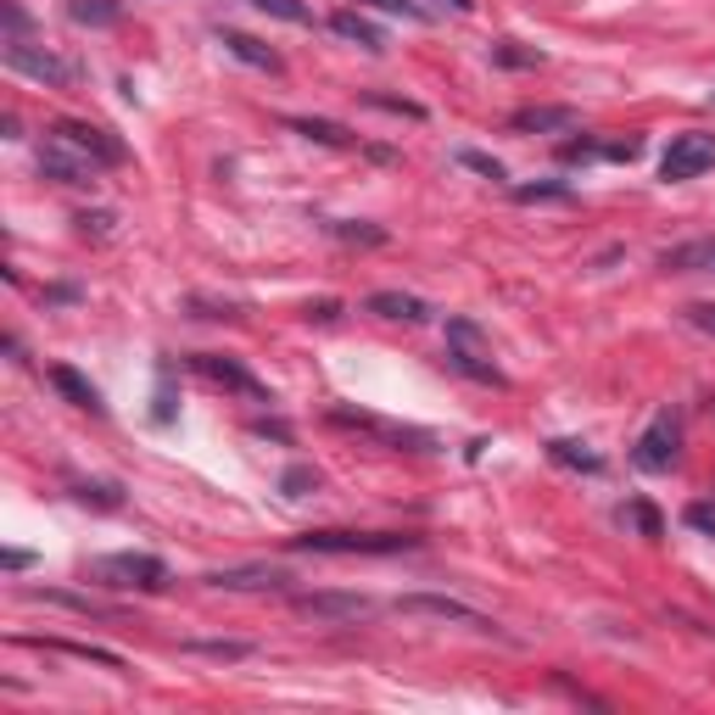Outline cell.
<instances>
[{"instance_id": "obj_1", "label": "cell", "mask_w": 715, "mask_h": 715, "mask_svg": "<svg viewBox=\"0 0 715 715\" xmlns=\"http://www.w3.org/2000/svg\"><path fill=\"white\" fill-rule=\"evenodd\" d=\"M286 548L291 553H330V560H352V553H414L419 537H409V531H302Z\"/></svg>"}, {"instance_id": "obj_2", "label": "cell", "mask_w": 715, "mask_h": 715, "mask_svg": "<svg viewBox=\"0 0 715 715\" xmlns=\"http://www.w3.org/2000/svg\"><path fill=\"white\" fill-rule=\"evenodd\" d=\"M85 576L112 592H163L168 587V565L156 553H101V560L85 565Z\"/></svg>"}, {"instance_id": "obj_3", "label": "cell", "mask_w": 715, "mask_h": 715, "mask_svg": "<svg viewBox=\"0 0 715 715\" xmlns=\"http://www.w3.org/2000/svg\"><path fill=\"white\" fill-rule=\"evenodd\" d=\"M39 174H46L51 185H67V190H90L101 179V163L90 151H78L67 135H46V146H39Z\"/></svg>"}, {"instance_id": "obj_4", "label": "cell", "mask_w": 715, "mask_h": 715, "mask_svg": "<svg viewBox=\"0 0 715 715\" xmlns=\"http://www.w3.org/2000/svg\"><path fill=\"white\" fill-rule=\"evenodd\" d=\"M677 459H682V419L670 414V409H660L649 419V430L638 436V448H631V464L649 469V475H665Z\"/></svg>"}, {"instance_id": "obj_5", "label": "cell", "mask_w": 715, "mask_h": 715, "mask_svg": "<svg viewBox=\"0 0 715 715\" xmlns=\"http://www.w3.org/2000/svg\"><path fill=\"white\" fill-rule=\"evenodd\" d=\"M397 615H425V620H448V626H469V631H498V620L492 615H481V610H469V604H459V599H442V592H403V599L391 604Z\"/></svg>"}, {"instance_id": "obj_6", "label": "cell", "mask_w": 715, "mask_h": 715, "mask_svg": "<svg viewBox=\"0 0 715 715\" xmlns=\"http://www.w3.org/2000/svg\"><path fill=\"white\" fill-rule=\"evenodd\" d=\"M704 168H715V135H704V129L677 135V140H670V151L660 156V179H670V185L699 179Z\"/></svg>"}, {"instance_id": "obj_7", "label": "cell", "mask_w": 715, "mask_h": 715, "mask_svg": "<svg viewBox=\"0 0 715 715\" xmlns=\"http://www.w3.org/2000/svg\"><path fill=\"white\" fill-rule=\"evenodd\" d=\"M190 369L202 375L208 386L241 391V397H252V403H274V397H268V386H263L252 369H241V364H235V358H224V352H190Z\"/></svg>"}, {"instance_id": "obj_8", "label": "cell", "mask_w": 715, "mask_h": 715, "mask_svg": "<svg viewBox=\"0 0 715 715\" xmlns=\"http://www.w3.org/2000/svg\"><path fill=\"white\" fill-rule=\"evenodd\" d=\"M330 425H341V430H364V436H375V442H386V448H414V453H430V448H436V436H430V430L386 425V419H375V414H352V409H330Z\"/></svg>"}, {"instance_id": "obj_9", "label": "cell", "mask_w": 715, "mask_h": 715, "mask_svg": "<svg viewBox=\"0 0 715 715\" xmlns=\"http://www.w3.org/2000/svg\"><path fill=\"white\" fill-rule=\"evenodd\" d=\"M7 67H12V73L39 78V85H51V90H67L73 78H78V67H73V62H62L57 51H34L28 39H7Z\"/></svg>"}, {"instance_id": "obj_10", "label": "cell", "mask_w": 715, "mask_h": 715, "mask_svg": "<svg viewBox=\"0 0 715 715\" xmlns=\"http://www.w3.org/2000/svg\"><path fill=\"white\" fill-rule=\"evenodd\" d=\"M291 610H297V615H313V620L347 626V620H364L375 604L364 599V592H291Z\"/></svg>"}, {"instance_id": "obj_11", "label": "cell", "mask_w": 715, "mask_h": 715, "mask_svg": "<svg viewBox=\"0 0 715 715\" xmlns=\"http://www.w3.org/2000/svg\"><path fill=\"white\" fill-rule=\"evenodd\" d=\"M202 581L218 592H280L291 576L280 565H229V570H208Z\"/></svg>"}, {"instance_id": "obj_12", "label": "cell", "mask_w": 715, "mask_h": 715, "mask_svg": "<svg viewBox=\"0 0 715 715\" xmlns=\"http://www.w3.org/2000/svg\"><path fill=\"white\" fill-rule=\"evenodd\" d=\"M364 313H375V319H391V325H430L436 308L414 291H375L364 297Z\"/></svg>"}, {"instance_id": "obj_13", "label": "cell", "mask_w": 715, "mask_h": 715, "mask_svg": "<svg viewBox=\"0 0 715 715\" xmlns=\"http://www.w3.org/2000/svg\"><path fill=\"white\" fill-rule=\"evenodd\" d=\"M57 135H67L78 151H90L101 168H117V163H129V151L124 140H117L112 129H96V124H57Z\"/></svg>"}, {"instance_id": "obj_14", "label": "cell", "mask_w": 715, "mask_h": 715, "mask_svg": "<svg viewBox=\"0 0 715 715\" xmlns=\"http://www.w3.org/2000/svg\"><path fill=\"white\" fill-rule=\"evenodd\" d=\"M576 124H581L576 106H520V112L509 117L514 135H570Z\"/></svg>"}, {"instance_id": "obj_15", "label": "cell", "mask_w": 715, "mask_h": 715, "mask_svg": "<svg viewBox=\"0 0 715 715\" xmlns=\"http://www.w3.org/2000/svg\"><path fill=\"white\" fill-rule=\"evenodd\" d=\"M218 46L235 57V62H247V67H258V73H286V57L274 51V46H263V39H252V34H241V28H224L218 34Z\"/></svg>"}, {"instance_id": "obj_16", "label": "cell", "mask_w": 715, "mask_h": 715, "mask_svg": "<svg viewBox=\"0 0 715 715\" xmlns=\"http://www.w3.org/2000/svg\"><path fill=\"white\" fill-rule=\"evenodd\" d=\"M442 358H448V369H459L464 380H481V386H498V391L509 386V380H503V369L492 364V352H475V347H448Z\"/></svg>"}, {"instance_id": "obj_17", "label": "cell", "mask_w": 715, "mask_h": 715, "mask_svg": "<svg viewBox=\"0 0 715 715\" xmlns=\"http://www.w3.org/2000/svg\"><path fill=\"white\" fill-rule=\"evenodd\" d=\"M665 274H715V241H688V247H665L660 252Z\"/></svg>"}, {"instance_id": "obj_18", "label": "cell", "mask_w": 715, "mask_h": 715, "mask_svg": "<svg viewBox=\"0 0 715 715\" xmlns=\"http://www.w3.org/2000/svg\"><path fill=\"white\" fill-rule=\"evenodd\" d=\"M330 28L347 39V46H364L369 57H380V51H386V34H380L364 12H336V17H330Z\"/></svg>"}, {"instance_id": "obj_19", "label": "cell", "mask_w": 715, "mask_h": 715, "mask_svg": "<svg viewBox=\"0 0 715 715\" xmlns=\"http://www.w3.org/2000/svg\"><path fill=\"white\" fill-rule=\"evenodd\" d=\"M51 386H57V391L67 397V403H73V409H90V414H106V403H101V391H96V386H90L85 375H78V369H67V364H57V369H51Z\"/></svg>"}, {"instance_id": "obj_20", "label": "cell", "mask_w": 715, "mask_h": 715, "mask_svg": "<svg viewBox=\"0 0 715 715\" xmlns=\"http://www.w3.org/2000/svg\"><path fill=\"white\" fill-rule=\"evenodd\" d=\"M286 129L302 135V140H319V146H352L358 140L347 124H336V117H286Z\"/></svg>"}, {"instance_id": "obj_21", "label": "cell", "mask_w": 715, "mask_h": 715, "mask_svg": "<svg viewBox=\"0 0 715 715\" xmlns=\"http://www.w3.org/2000/svg\"><path fill=\"white\" fill-rule=\"evenodd\" d=\"M548 459L565 464V469H581V475H604V459L592 453L587 442H570V436H553V442H548Z\"/></svg>"}, {"instance_id": "obj_22", "label": "cell", "mask_w": 715, "mask_h": 715, "mask_svg": "<svg viewBox=\"0 0 715 715\" xmlns=\"http://www.w3.org/2000/svg\"><path fill=\"white\" fill-rule=\"evenodd\" d=\"M67 17L78 28H112L124 17V7H117V0H67Z\"/></svg>"}, {"instance_id": "obj_23", "label": "cell", "mask_w": 715, "mask_h": 715, "mask_svg": "<svg viewBox=\"0 0 715 715\" xmlns=\"http://www.w3.org/2000/svg\"><path fill=\"white\" fill-rule=\"evenodd\" d=\"M39 649H51V654H73V660H90V665H106V670H124V654H112V649H96V643H67V638H46Z\"/></svg>"}, {"instance_id": "obj_24", "label": "cell", "mask_w": 715, "mask_h": 715, "mask_svg": "<svg viewBox=\"0 0 715 715\" xmlns=\"http://www.w3.org/2000/svg\"><path fill=\"white\" fill-rule=\"evenodd\" d=\"M185 654H208V660H252L258 649L241 643V638H190Z\"/></svg>"}, {"instance_id": "obj_25", "label": "cell", "mask_w": 715, "mask_h": 715, "mask_svg": "<svg viewBox=\"0 0 715 715\" xmlns=\"http://www.w3.org/2000/svg\"><path fill=\"white\" fill-rule=\"evenodd\" d=\"M325 229L336 235V241H347V247H386V241H391L380 224H347V218H330Z\"/></svg>"}, {"instance_id": "obj_26", "label": "cell", "mask_w": 715, "mask_h": 715, "mask_svg": "<svg viewBox=\"0 0 715 715\" xmlns=\"http://www.w3.org/2000/svg\"><path fill=\"white\" fill-rule=\"evenodd\" d=\"M28 599H46V604H62V610H73V615H112V610H101L96 599H85V592H57V587H28Z\"/></svg>"}, {"instance_id": "obj_27", "label": "cell", "mask_w": 715, "mask_h": 715, "mask_svg": "<svg viewBox=\"0 0 715 715\" xmlns=\"http://www.w3.org/2000/svg\"><path fill=\"white\" fill-rule=\"evenodd\" d=\"M514 202H520V208H531V202H570V185H560V179L514 185Z\"/></svg>"}, {"instance_id": "obj_28", "label": "cell", "mask_w": 715, "mask_h": 715, "mask_svg": "<svg viewBox=\"0 0 715 715\" xmlns=\"http://www.w3.org/2000/svg\"><path fill=\"white\" fill-rule=\"evenodd\" d=\"M252 7L268 12V17H280V23H297V28L313 23V7H308V0H252Z\"/></svg>"}, {"instance_id": "obj_29", "label": "cell", "mask_w": 715, "mask_h": 715, "mask_svg": "<svg viewBox=\"0 0 715 715\" xmlns=\"http://www.w3.org/2000/svg\"><path fill=\"white\" fill-rule=\"evenodd\" d=\"M364 106H375V112H391V117H414V124H425V106H419V101H403V96L364 90Z\"/></svg>"}, {"instance_id": "obj_30", "label": "cell", "mask_w": 715, "mask_h": 715, "mask_svg": "<svg viewBox=\"0 0 715 715\" xmlns=\"http://www.w3.org/2000/svg\"><path fill=\"white\" fill-rule=\"evenodd\" d=\"M73 498H78V503H96V509H117V503H124V487H112V481H78Z\"/></svg>"}, {"instance_id": "obj_31", "label": "cell", "mask_w": 715, "mask_h": 715, "mask_svg": "<svg viewBox=\"0 0 715 715\" xmlns=\"http://www.w3.org/2000/svg\"><path fill=\"white\" fill-rule=\"evenodd\" d=\"M313 487H319V469H313V464H291V469L280 475V492H286V498H308Z\"/></svg>"}, {"instance_id": "obj_32", "label": "cell", "mask_w": 715, "mask_h": 715, "mask_svg": "<svg viewBox=\"0 0 715 715\" xmlns=\"http://www.w3.org/2000/svg\"><path fill=\"white\" fill-rule=\"evenodd\" d=\"M682 520H688L699 537H710V542H715V498H699V503H688V509H682Z\"/></svg>"}, {"instance_id": "obj_33", "label": "cell", "mask_w": 715, "mask_h": 715, "mask_svg": "<svg viewBox=\"0 0 715 715\" xmlns=\"http://www.w3.org/2000/svg\"><path fill=\"white\" fill-rule=\"evenodd\" d=\"M459 163L469 174H481V179H509V168L498 163V156H487V151H459Z\"/></svg>"}, {"instance_id": "obj_34", "label": "cell", "mask_w": 715, "mask_h": 715, "mask_svg": "<svg viewBox=\"0 0 715 715\" xmlns=\"http://www.w3.org/2000/svg\"><path fill=\"white\" fill-rule=\"evenodd\" d=\"M492 62L498 67H542V51H520V46L503 39V46H492Z\"/></svg>"}, {"instance_id": "obj_35", "label": "cell", "mask_w": 715, "mask_h": 715, "mask_svg": "<svg viewBox=\"0 0 715 715\" xmlns=\"http://www.w3.org/2000/svg\"><path fill=\"white\" fill-rule=\"evenodd\" d=\"M626 520L638 526L643 537H665V526H660V514L649 509V503H626Z\"/></svg>"}, {"instance_id": "obj_36", "label": "cell", "mask_w": 715, "mask_h": 715, "mask_svg": "<svg viewBox=\"0 0 715 715\" xmlns=\"http://www.w3.org/2000/svg\"><path fill=\"white\" fill-rule=\"evenodd\" d=\"M369 7H380V12H397V17H409V23H430V12L419 7V0H369Z\"/></svg>"}, {"instance_id": "obj_37", "label": "cell", "mask_w": 715, "mask_h": 715, "mask_svg": "<svg viewBox=\"0 0 715 715\" xmlns=\"http://www.w3.org/2000/svg\"><path fill=\"white\" fill-rule=\"evenodd\" d=\"M682 319H688L693 330L715 336V302H688V308H682Z\"/></svg>"}, {"instance_id": "obj_38", "label": "cell", "mask_w": 715, "mask_h": 715, "mask_svg": "<svg viewBox=\"0 0 715 715\" xmlns=\"http://www.w3.org/2000/svg\"><path fill=\"white\" fill-rule=\"evenodd\" d=\"M604 156H615V163H631V156H643V135H626V140H610Z\"/></svg>"}, {"instance_id": "obj_39", "label": "cell", "mask_w": 715, "mask_h": 715, "mask_svg": "<svg viewBox=\"0 0 715 715\" xmlns=\"http://www.w3.org/2000/svg\"><path fill=\"white\" fill-rule=\"evenodd\" d=\"M151 419H156V425H174V386H168V375H163V386H156V409H151Z\"/></svg>"}, {"instance_id": "obj_40", "label": "cell", "mask_w": 715, "mask_h": 715, "mask_svg": "<svg viewBox=\"0 0 715 715\" xmlns=\"http://www.w3.org/2000/svg\"><path fill=\"white\" fill-rule=\"evenodd\" d=\"M308 319H319V325L341 319V302H336V297H319V302H308Z\"/></svg>"}, {"instance_id": "obj_41", "label": "cell", "mask_w": 715, "mask_h": 715, "mask_svg": "<svg viewBox=\"0 0 715 715\" xmlns=\"http://www.w3.org/2000/svg\"><path fill=\"white\" fill-rule=\"evenodd\" d=\"M23 28H28V12L17 0H7V39H23Z\"/></svg>"}, {"instance_id": "obj_42", "label": "cell", "mask_w": 715, "mask_h": 715, "mask_svg": "<svg viewBox=\"0 0 715 715\" xmlns=\"http://www.w3.org/2000/svg\"><path fill=\"white\" fill-rule=\"evenodd\" d=\"M78 229H85V235H106V229H112V213H78Z\"/></svg>"}, {"instance_id": "obj_43", "label": "cell", "mask_w": 715, "mask_h": 715, "mask_svg": "<svg viewBox=\"0 0 715 715\" xmlns=\"http://www.w3.org/2000/svg\"><path fill=\"white\" fill-rule=\"evenodd\" d=\"M0 565H7V570H28V565H34V553H23V548H7V553H0Z\"/></svg>"}, {"instance_id": "obj_44", "label": "cell", "mask_w": 715, "mask_h": 715, "mask_svg": "<svg viewBox=\"0 0 715 715\" xmlns=\"http://www.w3.org/2000/svg\"><path fill=\"white\" fill-rule=\"evenodd\" d=\"M78 297H85L78 286H46V302H78Z\"/></svg>"}, {"instance_id": "obj_45", "label": "cell", "mask_w": 715, "mask_h": 715, "mask_svg": "<svg viewBox=\"0 0 715 715\" xmlns=\"http://www.w3.org/2000/svg\"><path fill=\"white\" fill-rule=\"evenodd\" d=\"M252 430H258V436H274V442H291V430H286V425H268V419H258Z\"/></svg>"}, {"instance_id": "obj_46", "label": "cell", "mask_w": 715, "mask_h": 715, "mask_svg": "<svg viewBox=\"0 0 715 715\" xmlns=\"http://www.w3.org/2000/svg\"><path fill=\"white\" fill-rule=\"evenodd\" d=\"M453 7H459V12H469V0H453Z\"/></svg>"}, {"instance_id": "obj_47", "label": "cell", "mask_w": 715, "mask_h": 715, "mask_svg": "<svg viewBox=\"0 0 715 715\" xmlns=\"http://www.w3.org/2000/svg\"><path fill=\"white\" fill-rule=\"evenodd\" d=\"M710 96H715V90H710Z\"/></svg>"}]
</instances>
